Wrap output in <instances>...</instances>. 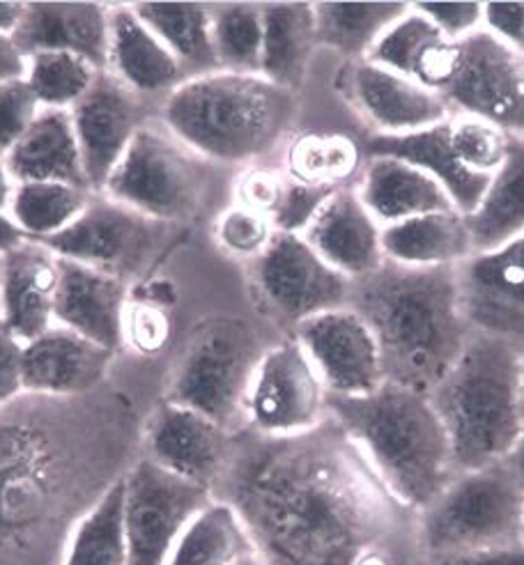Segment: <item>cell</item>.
I'll list each match as a JSON object with an SVG mask.
<instances>
[{"label":"cell","mask_w":524,"mask_h":565,"mask_svg":"<svg viewBox=\"0 0 524 565\" xmlns=\"http://www.w3.org/2000/svg\"><path fill=\"white\" fill-rule=\"evenodd\" d=\"M469 329L524 345V235L456 267Z\"/></svg>","instance_id":"obj_14"},{"label":"cell","mask_w":524,"mask_h":565,"mask_svg":"<svg viewBox=\"0 0 524 565\" xmlns=\"http://www.w3.org/2000/svg\"><path fill=\"white\" fill-rule=\"evenodd\" d=\"M169 338V320L154 306H127L125 341L141 352H157Z\"/></svg>","instance_id":"obj_47"},{"label":"cell","mask_w":524,"mask_h":565,"mask_svg":"<svg viewBox=\"0 0 524 565\" xmlns=\"http://www.w3.org/2000/svg\"><path fill=\"white\" fill-rule=\"evenodd\" d=\"M28 58L12 35H0V83L25 76Z\"/></svg>","instance_id":"obj_51"},{"label":"cell","mask_w":524,"mask_h":565,"mask_svg":"<svg viewBox=\"0 0 524 565\" xmlns=\"http://www.w3.org/2000/svg\"><path fill=\"white\" fill-rule=\"evenodd\" d=\"M437 38H441V33L421 12H417L411 6L409 12L405 17H400L389 28V31H386L375 42V46L371 49V53L366 55L364 61L375 63V65L386 67V70H394V72L405 74V76L411 78L419 55Z\"/></svg>","instance_id":"obj_41"},{"label":"cell","mask_w":524,"mask_h":565,"mask_svg":"<svg viewBox=\"0 0 524 565\" xmlns=\"http://www.w3.org/2000/svg\"><path fill=\"white\" fill-rule=\"evenodd\" d=\"M106 72L136 95H157L180 86L182 65L131 6H110Z\"/></svg>","instance_id":"obj_25"},{"label":"cell","mask_w":524,"mask_h":565,"mask_svg":"<svg viewBox=\"0 0 524 565\" xmlns=\"http://www.w3.org/2000/svg\"><path fill=\"white\" fill-rule=\"evenodd\" d=\"M352 97L379 136H405L451 120V104L394 70L362 61L352 72Z\"/></svg>","instance_id":"obj_22"},{"label":"cell","mask_w":524,"mask_h":565,"mask_svg":"<svg viewBox=\"0 0 524 565\" xmlns=\"http://www.w3.org/2000/svg\"><path fill=\"white\" fill-rule=\"evenodd\" d=\"M235 565H265L256 554H252V556H246V558H242L239 563H235Z\"/></svg>","instance_id":"obj_57"},{"label":"cell","mask_w":524,"mask_h":565,"mask_svg":"<svg viewBox=\"0 0 524 565\" xmlns=\"http://www.w3.org/2000/svg\"><path fill=\"white\" fill-rule=\"evenodd\" d=\"M93 191L63 182H21L14 189L10 221L25 239L46 242L86 212Z\"/></svg>","instance_id":"obj_35"},{"label":"cell","mask_w":524,"mask_h":565,"mask_svg":"<svg viewBox=\"0 0 524 565\" xmlns=\"http://www.w3.org/2000/svg\"><path fill=\"white\" fill-rule=\"evenodd\" d=\"M318 256L350 280L373 274L382 263V225L356 191L336 189L303 231Z\"/></svg>","instance_id":"obj_24"},{"label":"cell","mask_w":524,"mask_h":565,"mask_svg":"<svg viewBox=\"0 0 524 565\" xmlns=\"http://www.w3.org/2000/svg\"><path fill=\"white\" fill-rule=\"evenodd\" d=\"M25 237L21 235V231L10 221V216L0 214V253H8L14 246H19Z\"/></svg>","instance_id":"obj_54"},{"label":"cell","mask_w":524,"mask_h":565,"mask_svg":"<svg viewBox=\"0 0 524 565\" xmlns=\"http://www.w3.org/2000/svg\"><path fill=\"white\" fill-rule=\"evenodd\" d=\"M69 113L88 186L93 193H101L143 127L141 102L114 74L101 72L90 93Z\"/></svg>","instance_id":"obj_17"},{"label":"cell","mask_w":524,"mask_h":565,"mask_svg":"<svg viewBox=\"0 0 524 565\" xmlns=\"http://www.w3.org/2000/svg\"><path fill=\"white\" fill-rule=\"evenodd\" d=\"M445 99L462 116L481 118L524 138V53L485 28L460 40V58Z\"/></svg>","instance_id":"obj_12"},{"label":"cell","mask_w":524,"mask_h":565,"mask_svg":"<svg viewBox=\"0 0 524 565\" xmlns=\"http://www.w3.org/2000/svg\"><path fill=\"white\" fill-rule=\"evenodd\" d=\"M212 44L224 72L260 74L263 10L256 3L212 6Z\"/></svg>","instance_id":"obj_38"},{"label":"cell","mask_w":524,"mask_h":565,"mask_svg":"<svg viewBox=\"0 0 524 565\" xmlns=\"http://www.w3.org/2000/svg\"><path fill=\"white\" fill-rule=\"evenodd\" d=\"M520 401H522V414H524V352H522V371H520Z\"/></svg>","instance_id":"obj_56"},{"label":"cell","mask_w":524,"mask_h":565,"mask_svg":"<svg viewBox=\"0 0 524 565\" xmlns=\"http://www.w3.org/2000/svg\"><path fill=\"white\" fill-rule=\"evenodd\" d=\"M12 38L25 58L40 51H67L106 72L110 6L86 0H35L25 3L23 19Z\"/></svg>","instance_id":"obj_20"},{"label":"cell","mask_w":524,"mask_h":565,"mask_svg":"<svg viewBox=\"0 0 524 565\" xmlns=\"http://www.w3.org/2000/svg\"><path fill=\"white\" fill-rule=\"evenodd\" d=\"M483 28L496 40L524 53V3L515 0L483 3Z\"/></svg>","instance_id":"obj_48"},{"label":"cell","mask_w":524,"mask_h":565,"mask_svg":"<svg viewBox=\"0 0 524 565\" xmlns=\"http://www.w3.org/2000/svg\"><path fill=\"white\" fill-rule=\"evenodd\" d=\"M58 288V256L40 242L23 239L3 253L0 271V324L25 345L49 331Z\"/></svg>","instance_id":"obj_23"},{"label":"cell","mask_w":524,"mask_h":565,"mask_svg":"<svg viewBox=\"0 0 524 565\" xmlns=\"http://www.w3.org/2000/svg\"><path fill=\"white\" fill-rule=\"evenodd\" d=\"M0 271H3V253H0Z\"/></svg>","instance_id":"obj_58"},{"label":"cell","mask_w":524,"mask_h":565,"mask_svg":"<svg viewBox=\"0 0 524 565\" xmlns=\"http://www.w3.org/2000/svg\"><path fill=\"white\" fill-rule=\"evenodd\" d=\"M464 221L474 253H490L524 235V138L511 140L506 161Z\"/></svg>","instance_id":"obj_31"},{"label":"cell","mask_w":524,"mask_h":565,"mask_svg":"<svg viewBox=\"0 0 524 565\" xmlns=\"http://www.w3.org/2000/svg\"><path fill=\"white\" fill-rule=\"evenodd\" d=\"M414 10L421 12L437 31L447 40L460 42L469 35H474L483 28V3L474 0H428V3H411Z\"/></svg>","instance_id":"obj_45"},{"label":"cell","mask_w":524,"mask_h":565,"mask_svg":"<svg viewBox=\"0 0 524 565\" xmlns=\"http://www.w3.org/2000/svg\"><path fill=\"white\" fill-rule=\"evenodd\" d=\"M260 76L295 93L309 72L316 35L313 3H263Z\"/></svg>","instance_id":"obj_30"},{"label":"cell","mask_w":524,"mask_h":565,"mask_svg":"<svg viewBox=\"0 0 524 565\" xmlns=\"http://www.w3.org/2000/svg\"><path fill=\"white\" fill-rule=\"evenodd\" d=\"M364 152L343 134H307L292 140L286 166L288 178L299 184L339 189L341 182L356 175Z\"/></svg>","instance_id":"obj_37"},{"label":"cell","mask_w":524,"mask_h":565,"mask_svg":"<svg viewBox=\"0 0 524 565\" xmlns=\"http://www.w3.org/2000/svg\"><path fill=\"white\" fill-rule=\"evenodd\" d=\"M99 195L152 221L186 218L196 212L203 195L199 154L169 129L143 125Z\"/></svg>","instance_id":"obj_9"},{"label":"cell","mask_w":524,"mask_h":565,"mask_svg":"<svg viewBox=\"0 0 524 565\" xmlns=\"http://www.w3.org/2000/svg\"><path fill=\"white\" fill-rule=\"evenodd\" d=\"M99 70L67 51H40L28 55L25 81L44 108L72 110L90 93Z\"/></svg>","instance_id":"obj_39"},{"label":"cell","mask_w":524,"mask_h":565,"mask_svg":"<svg viewBox=\"0 0 524 565\" xmlns=\"http://www.w3.org/2000/svg\"><path fill=\"white\" fill-rule=\"evenodd\" d=\"M256 288L274 318L299 327L313 316L350 306L352 280L331 269L295 233H276L256 258Z\"/></svg>","instance_id":"obj_11"},{"label":"cell","mask_w":524,"mask_h":565,"mask_svg":"<svg viewBox=\"0 0 524 565\" xmlns=\"http://www.w3.org/2000/svg\"><path fill=\"white\" fill-rule=\"evenodd\" d=\"M295 113V93L265 76L216 70L173 88L163 102L161 118L193 154L242 163L279 146Z\"/></svg>","instance_id":"obj_5"},{"label":"cell","mask_w":524,"mask_h":565,"mask_svg":"<svg viewBox=\"0 0 524 565\" xmlns=\"http://www.w3.org/2000/svg\"><path fill=\"white\" fill-rule=\"evenodd\" d=\"M334 191L336 189L299 184V182H292L288 178L281 203L271 216L276 233L303 235V231L309 228L311 221L318 216V212L322 210V205L329 201V195Z\"/></svg>","instance_id":"obj_44"},{"label":"cell","mask_w":524,"mask_h":565,"mask_svg":"<svg viewBox=\"0 0 524 565\" xmlns=\"http://www.w3.org/2000/svg\"><path fill=\"white\" fill-rule=\"evenodd\" d=\"M324 412L327 388L297 338L263 354L246 398V414L258 435L309 433L324 420Z\"/></svg>","instance_id":"obj_13"},{"label":"cell","mask_w":524,"mask_h":565,"mask_svg":"<svg viewBox=\"0 0 524 565\" xmlns=\"http://www.w3.org/2000/svg\"><path fill=\"white\" fill-rule=\"evenodd\" d=\"M6 161L17 184L63 182L90 191L69 110L44 108Z\"/></svg>","instance_id":"obj_28"},{"label":"cell","mask_w":524,"mask_h":565,"mask_svg":"<svg viewBox=\"0 0 524 565\" xmlns=\"http://www.w3.org/2000/svg\"><path fill=\"white\" fill-rule=\"evenodd\" d=\"M42 110L44 106L25 78L0 83V157L10 154Z\"/></svg>","instance_id":"obj_43"},{"label":"cell","mask_w":524,"mask_h":565,"mask_svg":"<svg viewBox=\"0 0 524 565\" xmlns=\"http://www.w3.org/2000/svg\"><path fill=\"white\" fill-rule=\"evenodd\" d=\"M216 486L265 565H394L407 531L409 508L334 418L231 446Z\"/></svg>","instance_id":"obj_1"},{"label":"cell","mask_w":524,"mask_h":565,"mask_svg":"<svg viewBox=\"0 0 524 565\" xmlns=\"http://www.w3.org/2000/svg\"><path fill=\"white\" fill-rule=\"evenodd\" d=\"M254 554L235 508L212 499L182 531L165 565H235Z\"/></svg>","instance_id":"obj_34"},{"label":"cell","mask_w":524,"mask_h":565,"mask_svg":"<svg viewBox=\"0 0 524 565\" xmlns=\"http://www.w3.org/2000/svg\"><path fill=\"white\" fill-rule=\"evenodd\" d=\"M522 352L504 338L472 333L428 395L445 423L458 473L506 462L524 433Z\"/></svg>","instance_id":"obj_6"},{"label":"cell","mask_w":524,"mask_h":565,"mask_svg":"<svg viewBox=\"0 0 524 565\" xmlns=\"http://www.w3.org/2000/svg\"><path fill=\"white\" fill-rule=\"evenodd\" d=\"M356 193L382 228L411 216L456 210L432 175L396 157H368Z\"/></svg>","instance_id":"obj_26"},{"label":"cell","mask_w":524,"mask_h":565,"mask_svg":"<svg viewBox=\"0 0 524 565\" xmlns=\"http://www.w3.org/2000/svg\"><path fill=\"white\" fill-rule=\"evenodd\" d=\"M110 361V350L53 324L23 345V391L44 398H76L104 380Z\"/></svg>","instance_id":"obj_21"},{"label":"cell","mask_w":524,"mask_h":565,"mask_svg":"<svg viewBox=\"0 0 524 565\" xmlns=\"http://www.w3.org/2000/svg\"><path fill=\"white\" fill-rule=\"evenodd\" d=\"M23 12L25 3L21 0H0V35H14Z\"/></svg>","instance_id":"obj_52"},{"label":"cell","mask_w":524,"mask_h":565,"mask_svg":"<svg viewBox=\"0 0 524 565\" xmlns=\"http://www.w3.org/2000/svg\"><path fill=\"white\" fill-rule=\"evenodd\" d=\"M327 412L409 511H424L458 476L445 423L426 393L384 382L368 395H329Z\"/></svg>","instance_id":"obj_3"},{"label":"cell","mask_w":524,"mask_h":565,"mask_svg":"<svg viewBox=\"0 0 524 565\" xmlns=\"http://www.w3.org/2000/svg\"><path fill=\"white\" fill-rule=\"evenodd\" d=\"M384 260L417 267H458L474 256L467 221L458 210L411 216L382 228Z\"/></svg>","instance_id":"obj_29"},{"label":"cell","mask_w":524,"mask_h":565,"mask_svg":"<svg viewBox=\"0 0 524 565\" xmlns=\"http://www.w3.org/2000/svg\"><path fill=\"white\" fill-rule=\"evenodd\" d=\"M212 490L161 469L150 458L125 473L127 565H165L186 524L212 501Z\"/></svg>","instance_id":"obj_10"},{"label":"cell","mask_w":524,"mask_h":565,"mask_svg":"<svg viewBox=\"0 0 524 565\" xmlns=\"http://www.w3.org/2000/svg\"><path fill=\"white\" fill-rule=\"evenodd\" d=\"M154 223L157 221L95 193L86 212L69 228L40 244L63 260L114 274L125 280L127 274L146 263V256L152 250Z\"/></svg>","instance_id":"obj_15"},{"label":"cell","mask_w":524,"mask_h":565,"mask_svg":"<svg viewBox=\"0 0 524 565\" xmlns=\"http://www.w3.org/2000/svg\"><path fill=\"white\" fill-rule=\"evenodd\" d=\"M506 465H509V469L513 471V476L520 480V486L524 488V433H522L517 446L513 448V454L509 456Z\"/></svg>","instance_id":"obj_55"},{"label":"cell","mask_w":524,"mask_h":565,"mask_svg":"<svg viewBox=\"0 0 524 565\" xmlns=\"http://www.w3.org/2000/svg\"><path fill=\"white\" fill-rule=\"evenodd\" d=\"M148 458L161 469L214 490L231 454L228 430L182 405L163 403L148 428Z\"/></svg>","instance_id":"obj_18"},{"label":"cell","mask_w":524,"mask_h":565,"mask_svg":"<svg viewBox=\"0 0 524 565\" xmlns=\"http://www.w3.org/2000/svg\"><path fill=\"white\" fill-rule=\"evenodd\" d=\"M522 541H524V524H522Z\"/></svg>","instance_id":"obj_59"},{"label":"cell","mask_w":524,"mask_h":565,"mask_svg":"<svg viewBox=\"0 0 524 565\" xmlns=\"http://www.w3.org/2000/svg\"><path fill=\"white\" fill-rule=\"evenodd\" d=\"M21 398L0 409V565H61L78 522L58 439L31 423Z\"/></svg>","instance_id":"obj_4"},{"label":"cell","mask_w":524,"mask_h":565,"mask_svg":"<svg viewBox=\"0 0 524 565\" xmlns=\"http://www.w3.org/2000/svg\"><path fill=\"white\" fill-rule=\"evenodd\" d=\"M449 140L458 161L474 175L492 178L509 157L513 136L474 116L449 120Z\"/></svg>","instance_id":"obj_40"},{"label":"cell","mask_w":524,"mask_h":565,"mask_svg":"<svg viewBox=\"0 0 524 565\" xmlns=\"http://www.w3.org/2000/svg\"><path fill=\"white\" fill-rule=\"evenodd\" d=\"M435 565H524V543L435 558Z\"/></svg>","instance_id":"obj_50"},{"label":"cell","mask_w":524,"mask_h":565,"mask_svg":"<svg viewBox=\"0 0 524 565\" xmlns=\"http://www.w3.org/2000/svg\"><path fill=\"white\" fill-rule=\"evenodd\" d=\"M276 228L269 216L235 205L216 221V239L221 248L237 258H260Z\"/></svg>","instance_id":"obj_42"},{"label":"cell","mask_w":524,"mask_h":565,"mask_svg":"<svg viewBox=\"0 0 524 565\" xmlns=\"http://www.w3.org/2000/svg\"><path fill=\"white\" fill-rule=\"evenodd\" d=\"M350 308L375 335L384 380L426 395L474 333L460 308L456 267L417 269L384 260L352 280Z\"/></svg>","instance_id":"obj_2"},{"label":"cell","mask_w":524,"mask_h":565,"mask_svg":"<svg viewBox=\"0 0 524 565\" xmlns=\"http://www.w3.org/2000/svg\"><path fill=\"white\" fill-rule=\"evenodd\" d=\"M297 343L309 354L329 395L356 398L386 382L375 335L350 306L301 322Z\"/></svg>","instance_id":"obj_16"},{"label":"cell","mask_w":524,"mask_h":565,"mask_svg":"<svg viewBox=\"0 0 524 565\" xmlns=\"http://www.w3.org/2000/svg\"><path fill=\"white\" fill-rule=\"evenodd\" d=\"M125 280L86 265L58 258L53 320L88 341L116 352L125 343Z\"/></svg>","instance_id":"obj_19"},{"label":"cell","mask_w":524,"mask_h":565,"mask_svg":"<svg viewBox=\"0 0 524 565\" xmlns=\"http://www.w3.org/2000/svg\"><path fill=\"white\" fill-rule=\"evenodd\" d=\"M23 391V343L0 324V409L19 401Z\"/></svg>","instance_id":"obj_49"},{"label":"cell","mask_w":524,"mask_h":565,"mask_svg":"<svg viewBox=\"0 0 524 565\" xmlns=\"http://www.w3.org/2000/svg\"><path fill=\"white\" fill-rule=\"evenodd\" d=\"M368 157H396L432 175L449 193L453 207L467 216L477 210L490 178L474 175L458 161L449 140V120L405 136H375L366 146Z\"/></svg>","instance_id":"obj_27"},{"label":"cell","mask_w":524,"mask_h":565,"mask_svg":"<svg viewBox=\"0 0 524 565\" xmlns=\"http://www.w3.org/2000/svg\"><path fill=\"white\" fill-rule=\"evenodd\" d=\"M524 488L506 462L458 473L421 511V545L435 558L522 541Z\"/></svg>","instance_id":"obj_7"},{"label":"cell","mask_w":524,"mask_h":565,"mask_svg":"<svg viewBox=\"0 0 524 565\" xmlns=\"http://www.w3.org/2000/svg\"><path fill=\"white\" fill-rule=\"evenodd\" d=\"M129 6L175 55L182 70L196 67L201 74L218 70L212 44V6L189 0H143Z\"/></svg>","instance_id":"obj_32"},{"label":"cell","mask_w":524,"mask_h":565,"mask_svg":"<svg viewBox=\"0 0 524 565\" xmlns=\"http://www.w3.org/2000/svg\"><path fill=\"white\" fill-rule=\"evenodd\" d=\"M260 359L258 338L244 322L210 320L196 329L175 365L165 403L189 407L228 430L246 412Z\"/></svg>","instance_id":"obj_8"},{"label":"cell","mask_w":524,"mask_h":565,"mask_svg":"<svg viewBox=\"0 0 524 565\" xmlns=\"http://www.w3.org/2000/svg\"><path fill=\"white\" fill-rule=\"evenodd\" d=\"M14 189H17V182L10 173L8 161H6V157H0V214L8 216L12 198H14Z\"/></svg>","instance_id":"obj_53"},{"label":"cell","mask_w":524,"mask_h":565,"mask_svg":"<svg viewBox=\"0 0 524 565\" xmlns=\"http://www.w3.org/2000/svg\"><path fill=\"white\" fill-rule=\"evenodd\" d=\"M125 473L74 526L61 565H127Z\"/></svg>","instance_id":"obj_36"},{"label":"cell","mask_w":524,"mask_h":565,"mask_svg":"<svg viewBox=\"0 0 524 565\" xmlns=\"http://www.w3.org/2000/svg\"><path fill=\"white\" fill-rule=\"evenodd\" d=\"M411 3H347V0H324L313 3L318 44L343 55H366L389 28L409 12Z\"/></svg>","instance_id":"obj_33"},{"label":"cell","mask_w":524,"mask_h":565,"mask_svg":"<svg viewBox=\"0 0 524 565\" xmlns=\"http://www.w3.org/2000/svg\"><path fill=\"white\" fill-rule=\"evenodd\" d=\"M286 184L288 180H284L281 175H276L271 171H263V168L248 171L237 182V205L260 212L271 218L276 207L281 203Z\"/></svg>","instance_id":"obj_46"}]
</instances>
